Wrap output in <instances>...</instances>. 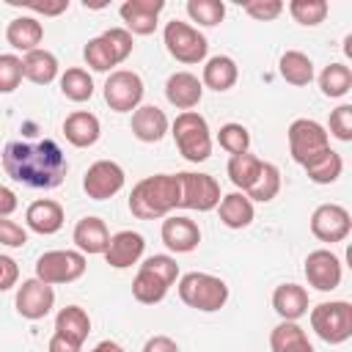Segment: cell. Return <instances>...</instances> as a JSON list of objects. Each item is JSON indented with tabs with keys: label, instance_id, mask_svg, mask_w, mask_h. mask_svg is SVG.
<instances>
[{
	"label": "cell",
	"instance_id": "cell-1",
	"mask_svg": "<svg viewBox=\"0 0 352 352\" xmlns=\"http://www.w3.org/2000/svg\"><path fill=\"white\" fill-rule=\"evenodd\" d=\"M3 170L33 190H55L60 187L69 162L63 148L52 140H36V143H25V140H11L3 148Z\"/></svg>",
	"mask_w": 352,
	"mask_h": 352
},
{
	"label": "cell",
	"instance_id": "cell-2",
	"mask_svg": "<svg viewBox=\"0 0 352 352\" xmlns=\"http://www.w3.org/2000/svg\"><path fill=\"white\" fill-rule=\"evenodd\" d=\"M129 212L138 220H160L179 209V176L154 173L140 179L129 192Z\"/></svg>",
	"mask_w": 352,
	"mask_h": 352
},
{
	"label": "cell",
	"instance_id": "cell-3",
	"mask_svg": "<svg viewBox=\"0 0 352 352\" xmlns=\"http://www.w3.org/2000/svg\"><path fill=\"white\" fill-rule=\"evenodd\" d=\"M176 278H179L176 258L168 253H154L138 264V275L132 280V297L143 305H157L168 297Z\"/></svg>",
	"mask_w": 352,
	"mask_h": 352
},
{
	"label": "cell",
	"instance_id": "cell-4",
	"mask_svg": "<svg viewBox=\"0 0 352 352\" xmlns=\"http://www.w3.org/2000/svg\"><path fill=\"white\" fill-rule=\"evenodd\" d=\"M170 135H173L179 154L187 162L198 165V162H206L212 157V132H209L206 118L198 110L179 113L176 121L170 124Z\"/></svg>",
	"mask_w": 352,
	"mask_h": 352
},
{
	"label": "cell",
	"instance_id": "cell-5",
	"mask_svg": "<svg viewBox=\"0 0 352 352\" xmlns=\"http://www.w3.org/2000/svg\"><path fill=\"white\" fill-rule=\"evenodd\" d=\"M179 297L195 311L214 314L228 302V283L209 272H187L179 278Z\"/></svg>",
	"mask_w": 352,
	"mask_h": 352
},
{
	"label": "cell",
	"instance_id": "cell-6",
	"mask_svg": "<svg viewBox=\"0 0 352 352\" xmlns=\"http://www.w3.org/2000/svg\"><path fill=\"white\" fill-rule=\"evenodd\" d=\"M132 33L124 28H110L99 36H94L85 47H82V58L94 72H110L118 63H124L132 55Z\"/></svg>",
	"mask_w": 352,
	"mask_h": 352
},
{
	"label": "cell",
	"instance_id": "cell-7",
	"mask_svg": "<svg viewBox=\"0 0 352 352\" xmlns=\"http://www.w3.org/2000/svg\"><path fill=\"white\" fill-rule=\"evenodd\" d=\"M311 330L330 346L352 338V305L346 300H330L311 308Z\"/></svg>",
	"mask_w": 352,
	"mask_h": 352
},
{
	"label": "cell",
	"instance_id": "cell-8",
	"mask_svg": "<svg viewBox=\"0 0 352 352\" xmlns=\"http://www.w3.org/2000/svg\"><path fill=\"white\" fill-rule=\"evenodd\" d=\"M162 41H165L168 55H170L173 60H179V63L192 66V63L206 60V52H209L206 36H204L198 28H192V25H187V22H182V19H170V22L165 25Z\"/></svg>",
	"mask_w": 352,
	"mask_h": 352
},
{
	"label": "cell",
	"instance_id": "cell-9",
	"mask_svg": "<svg viewBox=\"0 0 352 352\" xmlns=\"http://www.w3.org/2000/svg\"><path fill=\"white\" fill-rule=\"evenodd\" d=\"M88 261L80 250H47L36 258V278L47 286L74 283L85 275Z\"/></svg>",
	"mask_w": 352,
	"mask_h": 352
},
{
	"label": "cell",
	"instance_id": "cell-10",
	"mask_svg": "<svg viewBox=\"0 0 352 352\" xmlns=\"http://www.w3.org/2000/svg\"><path fill=\"white\" fill-rule=\"evenodd\" d=\"M102 94H104V102L113 113H135L143 104L146 85H143L138 72L116 69V72L107 74V80L102 85Z\"/></svg>",
	"mask_w": 352,
	"mask_h": 352
},
{
	"label": "cell",
	"instance_id": "cell-11",
	"mask_svg": "<svg viewBox=\"0 0 352 352\" xmlns=\"http://www.w3.org/2000/svg\"><path fill=\"white\" fill-rule=\"evenodd\" d=\"M179 176V206L192 212H212L220 204V184L209 173L182 170Z\"/></svg>",
	"mask_w": 352,
	"mask_h": 352
},
{
	"label": "cell",
	"instance_id": "cell-12",
	"mask_svg": "<svg viewBox=\"0 0 352 352\" xmlns=\"http://www.w3.org/2000/svg\"><path fill=\"white\" fill-rule=\"evenodd\" d=\"M286 138H289V154L297 165H305L314 154L330 146L327 129L314 118H294L286 129Z\"/></svg>",
	"mask_w": 352,
	"mask_h": 352
},
{
	"label": "cell",
	"instance_id": "cell-13",
	"mask_svg": "<svg viewBox=\"0 0 352 352\" xmlns=\"http://www.w3.org/2000/svg\"><path fill=\"white\" fill-rule=\"evenodd\" d=\"M126 173L116 160H96L82 176V190L91 201H107L124 190Z\"/></svg>",
	"mask_w": 352,
	"mask_h": 352
},
{
	"label": "cell",
	"instance_id": "cell-14",
	"mask_svg": "<svg viewBox=\"0 0 352 352\" xmlns=\"http://www.w3.org/2000/svg\"><path fill=\"white\" fill-rule=\"evenodd\" d=\"M14 305H16V314L22 319L38 322L55 308V289L47 286L44 280H38V278H28V280L16 283Z\"/></svg>",
	"mask_w": 352,
	"mask_h": 352
},
{
	"label": "cell",
	"instance_id": "cell-15",
	"mask_svg": "<svg viewBox=\"0 0 352 352\" xmlns=\"http://www.w3.org/2000/svg\"><path fill=\"white\" fill-rule=\"evenodd\" d=\"M305 280L308 286H314L316 292H333L341 286V275H344V267H341V258L327 250V248H316L305 256Z\"/></svg>",
	"mask_w": 352,
	"mask_h": 352
},
{
	"label": "cell",
	"instance_id": "cell-16",
	"mask_svg": "<svg viewBox=\"0 0 352 352\" xmlns=\"http://www.w3.org/2000/svg\"><path fill=\"white\" fill-rule=\"evenodd\" d=\"M352 231V217L341 204H319L311 214V234L319 242H344Z\"/></svg>",
	"mask_w": 352,
	"mask_h": 352
},
{
	"label": "cell",
	"instance_id": "cell-17",
	"mask_svg": "<svg viewBox=\"0 0 352 352\" xmlns=\"http://www.w3.org/2000/svg\"><path fill=\"white\" fill-rule=\"evenodd\" d=\"M162 8H165V0H124L118 14L124 22V30H129L132 36H151L157 30Z\"/></svg>",
	"mask_w": 352,
	"mask_h": 352
},
{
	"label": "cell",
	"instance_id": "cell-18",
	"mask_svg": "<svg viewBox=\"0 0 352 352\" xmlns=\"http://www.w3.org/2000/svg\"><path fill=\"white\" fill-rule=\"evenodd\" d=\"M143 250H146L143 234L124 228V231H116V234L110 236L107 250H104L102 256H104V261H107L113 270H129L132 264H138V261L143 258Z\"/></svg>",
	"mask_w": 352,
	"mask_h": 352
},
{
	"label": "cell",
	"instance_id": "cell-19",
	"mask_svg": "<svg viewBox=\"0 0 352 352\" xmlns=\"http://www.w3.org/2000/svg\"><path fill=\"white\" fill-rule=\"evenodd\" d=\"M160 236L170 253H192L201 242V228L195 220H190L184 214H168L162 220Z\"/></svg>",
	"mask_w": 352,
	"mask_h": 352
},
{
	"label": "cell",
	"instance_id": "cell-20",
	"mask_svg": "<svg viewBox=\"0 0 352 352\" xmlns=\"http://www.w3.org/2000/svg\"><path fill=\"white\" fill-rule=\"evenodd\" d=\"M201 96H204V85L192 72H173L165 80V99L182 113L198 107Z\"/></svg>",
	"mask_w": 352,
	"mask_h": 352
},
{
	"label": "cell",
	"instance_id": "cell-21",
	"mask_svg": "<svg viewBox=\"0 0 352 352\" xmlns=\"http://www.w3.org/2000/svg\"><path fill=\"white\" fill-rule=\"evenodd\" d=\"M63 206L52 198H38L33 201L28 209H25V226L33 231V234H41V236H52L63 228Z\"/></svg>",
	"mask_w": 352,
	"mask_h": 352
},
{
	"label": "cell",
	"instance_id": "cell-22",
	"mask_svg": "<svg viewBox=\"0 0 352 352\" xmlns=\"http://www.w3.org/2000/svg\"><path fill=\"white\" fill-rule=\"evenodd\" d=\"M129 129H132V135H135L140 143H160V140L168 135L170 121H168V116H165L157 104H140V107L132 113Z\"/></svg>",
	"mask_w": 352,
	"mask_h": 352
},
{
	"label": "cell",
	"instance_id": "cell-23",
	"mask_svg": "<svg viewBox=\"0 0 352 352\" xmlns=\"http://www.w3.org/2000/svg\"><path fill=\"white\" fill-rule=\"evenodd\" d=\"M72 242L77 245V250L82 256H102L107 250V242H110V231L104 226L102 217L96 214H88L82 220H77L74 231H72Z\"/></svg>",
	"mask_w": 352,
	"mask_h": 352
},
{
	"label": "cell",
	"instance_id": "cell-24",
	"mask_svg": "<svg viewBox=\"0 0 352 352\" xmlns=\"http://www.w3.org/2000/svg\"><path fill=\"white\" fill-rule=\"evenodd\" d=\"M88 333H91V316H88L85 308H80V305H66V308L58 311V316H55V333H52V336H58V338L69 341L72 346L82 349Z\"/></svg>",
	"mask_w": 352,
	"mask_h": 352
},
{
	"label": "cell",
	"instance_id": "cell-25",
	"mask_svg": "<svg viewBox=\"0 0 352 352\" xmlns=\"http://www.w3.org/2000/svg\"><path fill=\"white\" fill-rule=\"evenodd\" d=\"M102 135V124L94 113L88 110H74L63 118V138L74 148H91Z\"/></svg>",
	"mask_w": 352,
	"mask_h": 352
},
{
	"label": "cell",
	"instance_id": "cell-26",
	"mask_svg": "<svg viewBox=\"0 0 352 352\" xmlns=\"http://www.w3.org/2000/svg\"><path fill=\"white\" fill-rule=\"evenodd\" d=\"M239 80V66L234 58L228 55H212L204 60V72H201V85L209 91H231Z\"/></svg>",
	"mask_w": 352,
	"mask_h": 352
},
{
	"label": "cell",
	"instance_id": "cell-27",
	"mask_svg": "<svg viewBox=\"0 0 352 352\" xmlns=\"http://www.w3.org/2000/svg\"><path fill=\"white\" fill-rule=\"evenodd\" d=\"M272 308L280 322H297L308 314V292L300 283H280L272 292Z\"/></svg>",
	"mask_w": 352,
	"mask_h": 352
},
{
	"label": "cell",
	"instance_id": "cell-28",
	"mask_svg": "<svg viewBox=\"0 0 352 352\" xmlns=\"http://www.w3.org/2000/svg\"><path fill=\"white\" fill-rule=\"evenodd\" d=\"M6 41L16 50V52H33L38 50V44L44 41V25L36 16H14L6 25Z\"/></svg>",
	"mask_w": 352,
	"mask_h": 352
},
{
	"label": "cell",
	"instance_id": "cell-29",
	"mask_svg": "<svg viewBox=\"0 0 352 352\" xmlns=\"http://www.w3.org/2000/svg\"><path fill=\"white\" fill-rule=\"evenodd\" d=\"M217 214H220V223L226 226V228H234V231H239V228H248L250 223H253V217H256V206H253V201L245 195V192H228V195H223L220 198V204H217Z\"/></svg>",
	"mask_w": 352,
	"mask_h": 352
},
{
	"label": "cell",
	"instance_id": "cell-30",
	"mask_svg": "<svg viewBox=\"0 0 352 352\" xmlns=\"http://www.w3.org/2000/svg\"><path fill=\"white\" fill-rule=\"evenodd\" d=\"M22 74L25 80H30L33 85H50L52 80H58L60 74V63L50 50H33L22 58Z\"/></svg>",
	"mask_w": 352,
	"mask_h": 352
},
{
	"label": "cell",
	"instance_id": "cell-31",
	"mask_svg": "<svg viewBox=\"0 0 352 352\" xmlns=\"http://www.w3.org/2000/svg\"><path fill=\"white\" fill-rule=\"evenodd\" d=\"M302 168H305L308 179H311L314 184H333V182H338V176L344 173V160H341L338 151H333V148L327 146V148H322L319 154H314Z\"/></svg>",
	"mask_w": 352,
	"mask_h": 352
},
{
	"label": "cell",
	"instance_id": "cell-32",
	"mask_svg": "<svg viewBox=\"0 0 352 352\" xmlns=\"http://www.w3.org/2000/svg\"><path fill=\"white\" fill-rule=\"evenodd\" d=\"M270 349L272 352H314V344L308 341L305 330L297 322H278L270 333Z\"/></svg>",
	"mask_w": 352,
	"mask_h": 352
},
{
	"label": "cell",
	"instance_id": "cell-33",
	"mask_svg": "<svg viewBox=\"0 0 352 352\" xmlns=\"http://www.w3.org/2000/svg\"><path fill=\"white\" fill-rule=\"evenodd\" d=\"M278 72L289 85L302 88V85H311L314 80V60L300 50H286L278 60Z\"/></svg>",
	"mask_w": 352,
	"mask_h": 352
},
{
	"label": "cell",
	"instance_id": "cell-34",
	"mask_svg": "<svg viewBox=\"0 0 352 352\" xmlns=\"http://www.w3.org/2000/svg\"><path fill=\"white\" fill-rule=\"evenodd\" d=\"M319 91L327 99H341L352 91V69L346 63H327L319 74Z\"/></svg>",
	"mask_w": 352,
	"mask_h": 352
},
{
	"label": "cell",
	"instance_id": "cell-35",
	"mask_svg": "<svg viewBox=\"0 0 352 352\" xmlns=\"http://www.w3.org/2000/svg\"><path fill=\"white\" fill-rule=\"evenodd\" d=\"M58 82H60V94L69 102H77L80 104V102H88L94 96V77L85 69H80V66L66 69Z\"/></svg>",
	"mask_w": 352,
	"mask_h": 352
},
{
	"label": "cell",
	"instance_id": "cell-36",
	"mask_svg": "<svg viewBox=\"0 0 352 352\" xmlns=\"http://www.w3.org/2000/svg\"><path fill=\"white\" fill-rule=\"evenodd\" d=\"M261 162H264V160H258V157L250 154V151H245V154H234V157L228 160V165H226L231 184H234L236 190L245 192V190L256 182V176H258V170H261Z\"/></svg>",
	"mask_w": 352,
	"mask_h": 352
},
{
	"label": "cell",
	"instance_id": "cell-37",
	"mask_svg": "<svg viewBox=\"0 0 352 352\" xmlns=\"http://www.w3.org/2000/svg\"><path fill=\"white\" fill-rule=\"evenodd\" d=\"M280 192V168L275 162H261V170L256 176V182L245 190V195L250 201H258V204H267L272 201L275 195Z\"/></svg>",
	"mask_w": 352,
	"mask_h": 352
},
{
	"label": "cell",
	"instance_id": "cell-38",
	"mask_svg": "<svg viewBox=\"0 0 352 352\" xmlns=\"http://www.w3.org/2000/svg\"><path fill=\"white\" fill-rule=\"evenodd\" d=\"M327 11H330L327 0H292V3H289L292 19H294L297 25H302V28H316V25H322L324 16H327Z\"/></svg>",
	"mask_w": 352,
	"mask_h": 352
},
{
	"label": "cell",
	"instance_id": "cell-39",
	"mask_svg": "<svg viewBox=\"0 0 352 352\" xmlns=\"http://www.w3.org/2000/svg\"><path fill=\"white\" fill-rule=\"evenodd\" d=\"M184 11L192 22H198L204 28H214L226 16V3L223 0H187Z\"/></svg>",
	"mask_w": 352,
	"mask_h": 352
},
{
	"label": "cell",
	"instance_id": "cell-40",
	"mask_svg": "<svg viewBox=\"0 0 352 352\" xmlns=\"http://www.w3.org/2000/svg\"><path fill=\"white\" fill-rule=\"evenodd\" d=\"M217 143L223 151H228L231 157L234 154H245L250 151V132L245 124H236V121H228L217 129Z\"/></svg>",
	"mask_w": 352,
	"mask_h": 352
},
{
	"label": "cell",
	"instance_id": "cell-41",
	"mask_svg": "<svg viewBox=\"0 0 352 352\" xmlns=\"http://www.w3.org/2000/svg\"><path fill=\"white\" fill-rule=\"evenodd\" d=\"M22 77V58L14 52H0V94H14Z\"/></svg>",
	"mask_w": 352,
	"mask_h": 352
},
{
	"label": "cell",
	"instance_id": "cell-42",
	"mask_svg": "<svg viewBox=\"0 0 352 352\" xmlns=\"http://www.w3.org/2000/svg\"><path fill=\"white\" fill-rule=\"evenodd\" d=\"M327 129H330L327 135H333L336 140L349 143V140H352V104H338V107L330 113Z\"/></svg>",
	"mask_w": 352,
	"mask_h": 352
},
{
	"label": "cell",
	"instance_id": "cell-43",
	"mask_svg": "<svg viewBox=\"0 0 352 352\" xmlns=\"http://www.w3.org/2000/svg\"><path fill=\"white\" fill-rule=\"evenodd\" d=\"M283 8L286 6L280 0H248V3H242V11L256 22H272L283 14Z\"/></svg>",
	"mask_w": 352,
	"mask_h": 352
},
{
	"label": "cell",
	"instance_id": "cell-44",
	"mask_svg": "<svg viewBox=\"0 0 352 352\" xmlns=\"http://www.w3.org/2000/svg\"><path fill=\"white\" fill-rule=\"evenodd\" d=\"M0 245H6V248H25L28 245V228H22L11 217H0Z\"/></svg>",
	"mask_w": 352,
	"mask_h": 352
},
{
	"label": "cell",
	"instance_id": "cell-45",
	"mask_svg": "<svg viewBox=\"0 0 352 352\" xmlns=\"http://www.w3.org/2000/svg\"><path fill=\"white\" fill-rule=\"evenodd\" d=\"M19 283V267L11 256L0 253V292H8Z\"/></svg>",
	"mask_w": 352,
	"mask_h": 352
},
{
	"label": "cell",
	"instance_id": "cell-46",
	"mask_svg": "<svg viewBox=\"0 0 352 352\" xmlns=\"http://www.w3.org/2000/svg\"><path fill=\"white\" fill-rule=\"evenodd\" d=\"M140 352H179V344L170 336H151Z\"/></svg>",
	"mask_w": 352,
	"mask_h": 352
},
{
	"label": "cell",
	"instance_id": "cell-47",
	"mask_svg": "<svg viewBox=\"0 0 352 352\" xmlns=\"http://www.w3.org/2000/svg\"><path fill=\"white\" fill-rule=\"evenodd\" d=\"M25 8L36 11V14H44V16H58L69 8V0H58V3H25Z\"/></svg>",
	"mask_w": 352,
	"mask_h": 352
},
{
	"label": "cell",
	"instance_id": "cell-48",
	"mask_svg": "<svg viewBox=\"0 0 352 352\" xmlns=\"http://www.w3.org/2000/svg\"><path fill=\"white\" fill-rule=\"evenodd\" d=\"M19 201H16V192L6 184H0V217H11L16 212Z\"/></svg>",
	"mask_w": 352,
	"mask_h": 352
},
{
	"label": "cell",
	"instance_id": "cell-49",
	"mask_svg": "<svg viewBox=\"0 0 352 352\" xmlns=\"http://www.w3.org/2000/svg\"><path fill=\"white\" fill-rule=\"evenodd\" d=\"M91 352H126V349H124L118 341H110V338H107V341H99Z\"/></svg>",
	"mask_w": 352,
	"mask_h": 352
}]
</instances>
